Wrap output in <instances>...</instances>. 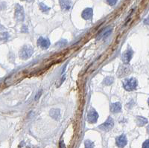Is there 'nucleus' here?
Here are the masks:
<instances>
[{"mask_svg":"<svg viewBox=\"0 0 149 148\" xmlns=\"http://www.w3.org/2000/svg\"><path fill=\"white\" fill-rule=\"evenodd\" d=\"M85 147L86 148H93L94 147V144L93 142H92L90 140H87L85 142Z\"/></svg>","mask_w":149,"mask_h":148,"instance_id":"nucleus-19","label":"nucleus"},{"mask_svg":"<svg viewBox=\"0 0 149 148\" xmlns=\"http://www.w3.org/2000/svg\"><path fill=\"white\" fill-rule=\"evenodd\" d=\"M22 1H25V0H22Z\"/></svg>","mask_w":149,"mask_h":148,"instance_id":"nucleus-25","label":"nucleus"},{"mask_svg":"<svg viewBox=\"0 0 149 148\" xmlns=\"http://www.w3.org/2000/svg\"><path fill=\"white\" fill-rule=\"evenodd\" d=\"M33 48L30 45H25L19 51V57L22 60H27L33 54Z\"/></svg>","mask_w":149,"mask_h":148,"instance_id":"nucleus-1","label":"nucleus"},{"mask_svg":"<svg viewBox=\"0 0 149 148\" xmlns=\"http://www.w3.org/2000/svg\"><path fill=\"white\" fill-rule=\"evenodd\" d=\"M107 2L110 5L113 6V5L116 4V3L117 2V0H107Z\"/></svg>","mask_w":149,"mask_h":148,"instance_id":"nucleus-20","label":"nucleus"},{"mask_svg":"<svg viewBox=\"0 0 149 148\" xmlns=\"http://www.w3.org/2000/svg\"><path fill=\"white\" fill-rule=\"evenodd\" d=\"M123 86L127 91H133L137 86V81L135 78H129L126 79L123 82Z\"/></svg>","mask_w":149,"mask_h":148,"instance_id":"nucleus-2","label":"nucleus"},{"mask_svg":"<svg viewBox=\"0 0 149 148\" xmlns=\"http://www.w3.org/2000/svg\"><path fill=\"white\" fill-rule=\"evenodd\" d=\"M133 56V51L131 49H128L126 51H125L122 54V61L125 63H128L130 60H131Z\"/></svg>","mask_w":149,"mask_h":148,"instance_id":"nucleus-8","label":"nucleus"},{"mask_svg":"<svg viewBox=\"0 0 149 148\" xmlns=\"http://www.w3.org/2000/svg\"><path fill=\"white\" fill-rule=\"evenodd\" d=\"M37 45L38 46L41 47L43 49H46L49 47L50 45V41L47 38H43V37H40L37 40Z\"/></svg>","mask_w":149,"mask_h":148,"instance_id":"nucleus-7","label":"nucleus"},{"mask_svg":"<svg viewBox=\"0 0 149 148\" xmlns=\"http://www.w3.org/2000/svg\"><path fill=\"white\" fill-rule=\"evenodd\" d=\"M137 123L138 126L143 127V126H144L145 124H146L148 123V120L146 118H143V117H141V116H138V117H137Z\"/></svg>","mask_w":149,"mask_h":148,"instance_id":"nucleus-15","label":"nucleus"},{"mask_svg":"<svg viewBox=\"0 0 149 148\" xmlns=\"http://www.w3.org/2000/svg\"><path fill=\"white\" fill-rule=\"evenodd\" d=\"M144 24L149 25V17H147V18L144 20Z\"/></svg>","mask_w":149,"mask_h":148,"instance_id":"nucleus-22","label":"nucleus"},{"mask_svg":"<svg viewBox=\"0 0 149 148\" xmlns=\"http://www.w3.org/2000/svg\"><path fill=\"white\" fill-rule=\"evenodd\" d=\"M113 126H114V121L111 117H109L104 124H102L99 127V129H100L102 131L107 132L110 131L113 127Z\"/></svg>","mask_w":149,"mask_h":148,"instance_id":"nucleus-3","label":"nucleus"},{"mask_svg":"<svg viewBox=\"0 0 149 148\" xmlns=\"http://www.w3.org/2000/svg\"><path fill=\"white\" fill-rule=\"evenodd\" d=\"M143 148H149V140H146L143 145Z\"/></svg>","mask_w":149,"mask_h":148,"instance_id":"nucleus-21","label":"nucleus"},{"mask_svg":"<svg viewBox=\"0 0 149 148\" xmlns=\"http://www.w3.org/2000/svg\"><path fill=\"white\" fill-rule=\"evenodd\" d=\"M15 18L19 22H22L25 19V13L23 7L17 4L16 5V10H15Z\"/></svg>","mask_w":149,"mask_h":148,"instance_id":"nucleus-4","label":"nucleus"},{"mask_svg":"<svg viewBox=\"0 0 149 148\" xmlns=\"http://www.w3.org/2000/svg\"><path fill=\"white\" fill-rule=\"evenodd\" d=\"M50 115L54 118L55 120H58L60 118V110L58 109H53L50 111Z\"/></svg>","mask_w":149,"mask_h":148,"instance_id":"nucleus-14","label":"nucleus"},{"mask_svg":"<svg viewBox=\"0 0 149 148\" xmlns=\"http://www.w3.org/2000/svg\"><path fill=\"white\" fill-rule=\"evenodd\" d=\"M60 4L63 10H69L72 7V2L69 0H60Z\"/></svg>","mask_w":149,"mask_h":148,"instance_id":"nucleus-11","label":"nucleus"},{"mask_svg":"<svg viewBox=\"0 0 149 148\" xmlns=\"http://www.w3.org/2000/svg\"><path fill=\"white\" fill-rule=\"evenodd\" d=\"M131 72V69H130V66L126 65V66H121L120 68L118 70V73H117V75L119 77H123V76H126L128 75Z\"/></svg>","mask_w":149,"mask_h":148,"instance_id":"nucleus-6","label":"nucleus"},{"mask_svg":"<svg viewBox=\"0 0 149 148\" xmlns=\"http://www.w3.org/2000/svg\"><path fill=\"white\" fill-rule=\"evenodd\" d=\"M28 29H27V27L25 25H23V27L22 28V32H27Z\"/></svg>","mask_w":149,"mask_h":148,"instance_id":"nucleus-23","label":"nucleus"},{"mask_svg":"<svg viewBox=\"0 0 149 148\" xmlns=\"http://www.w3.org/2000/svg\"><path fill=\"white\" fill-rule=\"evenodd\" d=\"M122 110V105L119 102L114 103L110 106V111L113 113H118Z\"/></svg>","mask_w":149,"mask_h":148,"instance_id":"nucleus-12","label":"nucleus"},{"mask_svg":"<svg viewBox=\"0 0 149 148\" xmlns=\"http://www.w3.org/2000/svg\"><path fill=\"white\" fill-rule=\"evenodd\" d=\"M147 132H148V133L149 134V125L148 126V127H147Z\"/></svg>","mask_w":149,"mask_h":148,"instance_id":"nucleus-24","label":"nucleus"},{"mask_svg":"<svg viewBox=\"0 0 149 148\" xmlns=\"http://www.w3.org/2000/svg\"><path fill=\"white\" fill-rule=\"evenodd\" d=\"M98 118H99V115L95 110L92 109L89 111V113L87 115V119L90 123H92V124L96 123L98 120Z\"/></svg>","mask_w":149,"mask_h":148,"instance_id":"nucleus-5","label":"nucleus"},{"mask_svg":"<svg viewBox=\"0 0 149 148\" xmlns=\"http://www.w3.org/2000/svg\"><path fill=\"white\" fill-rule=\"evenodd\" d=\"M93 15V11L92 8H86L83 12H82V17L86 19H91Z\"/></svg>","mask_w":149,"mask_h":148,"instance_id":"nucleus-10","label":"nucleus"},{"mask_svg":"<svg viewBox=\"0 0 149 148\" xmlns=\"http://www.w3.org/2000/svg\"><path fill=\"white\" fill-rule=\"evenodd\" d=\"M39 5H40V7L41 9V10L43 12H44V13H46V12H48L50 10V8L48 6H46V4H44L43 3H40Z\"/></svg>","mask_w":149,"mask_h":148,"instance_id":"nucleus-17","label":"nucleus"},{"mask_svg":"<svg viewBox=\"0 0 149 148\" xmlns=\"http://www.w3.org/2000/svg\"><path fill=\"white\" fill-rule=\"evenodd\" d=\"M116 145L119 148H123L125 147L127 143H128V140L127 138L125 135H122L119 137L116 138Z\"/></svg>","mask_w":149,"mask_h":148,"instance_id":"nucleus-9","label":"nucleus"},{"mask_svg":"<svg viewBox=\"0 0 149 148\" xmlns=\"http://www.w3.org/2000/svg\"><path fill=\"white\" fill-rule=\"evenodd\" d=\"M111 32H112V28H111L110 27H108V28L104 29V30L101 32V34L98 36V39L106 38V37H107L110 34Z\"/></svg>","mask_w":149,"mask_h":148,"instance_id":"nucleus-13","label":"nucleus"},{"mask_svg":"<svg viewBox=\"0 0 149 148\" xmlns=\"http://www.w3.org/2000/svg\"><path fill=\"white\" fill-rule=\"evenodd\" d=\"M8 37H9L8 34L6 33V32H4V33H3V34L1 35V38H0V39L2 40V41H4V42H6V41L8 39Z\"/></svg>","mask_w":149,"mask_h":148,"instance_id":"nucleus-18","label":"nucleus"},{"mask_svg":"<svg viewBox=\"0 0 149 148\" xmlns=\"http://www.w3.org/2000/svg\"><path fill=\"white\" fill-rule=\"evenodd\" d=\"M113 78L111 77H107L104 80V84L107 85V86H110L113 83Z\"/></svg>","mask_w":149,"mask_h":148,"instance_id":"nucleus-16","label":"nucleus"}]
</instances>
